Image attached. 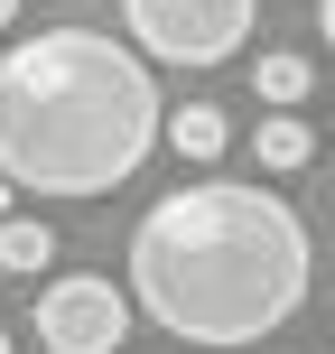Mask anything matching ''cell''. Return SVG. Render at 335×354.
<instances>
[{
  "label": "cell",
  "instance_id": "8",
  "mask_svg": "<svg viewBox=\"0 0 335 354\" xmlns=\"http://www.w3.org/2000/svg\"><path fill=\"white\" fill-rule=\"evenodd\" d=\"M251 149H261V168H270V177H298L307 159H317V131L289 122V112H270V122L251 131Z\"/></svg>",
  "mask_w": 335,
  "mask_h": 354
},
{
  "label": "cell",
  "instance_id": "4",
  "mask_svg": "<svg viewBox=\"0 0 335 354\" xmlns=\"http://www.w3.org/2000/svg\"><path fill=\"white\" fill-rule=\"evenodd\" d=\"M37 345L47 354H122L131 345V299L93 270H66V280L37 289Z\"/></svg>",
  "mask_w": 335,
  "mask_h": 354
},
{
  "label": "cell",
  "instance_id": "10",
  "mask_svg": "<svg viewBox=\"0 0 335 354\" xmlns=\"http://www.w3.org/2000/svg\"><path fill=\"white\" fill-rule=\"evenodd\" d=\"M10 19H19V0H0V28H10Z\"/></svg>",
  "mask_w": 335,
  "mask_h": 354
},
{
  "label": "cell",
  "instance_id": "9",
  "mask_svg": "<svg viewBox=\"0 0 335 354\" xmlns=\"http://www.w3.org/2000/svg\"><path fill=\"white\" fill-rule=\"evenodd\" d=\"M317 37H326V47H335V0H317Z\"/></svg>",
  "mask_w": 335,
  "mask_h": 354
},
{
  "label": "cell",
  "instance_id": "6",
  "mask_svg": "<svg viewBox=\"0 0 335 354\" xmlns=\"http://www.w3.org/2000/svg\"><path fill=\"white\" fill-rule=\"evenodd\" d=\"M307 84H317V66H307L298 47H261V66H251V93H261L270 112H298Z\"/></svg>",
  "mask_w": 335,
  "mask_h": 354
},
{
  "label": "cell",
  "instance_id": "11",
  "mask_svg": "<svg viewBox=\"0 0 335 354\" xmlns=\"http://www.w3.org/2000/svg\"><path fill=\"white\" fill-rule=\"evenodd\" d=\"M0 354H10V326H0Z\"/></svg>",
  "mask_w": 335,
  "mask_h": 354
},
{
  "label": "cell",
  "instance_id": "2",
  "mask_svg": "<svg viewBox=\"0 0 335 354\" xmlns=\"http://www.w3.org/2000/svg\"><path fill=\"white\" fill-rule=\"evenodd\" d=\"M159 84L103 28H37L0 56V187L112 196L159 149Z\"/></svg>",
  "mask_w": 335,
  "mask_h": 354
},
{
  "label": "cell",
  "instance_id": "5",
  "mask_svg": "<svg viewBox=\"0 0 335 354\" xmlns=\"http://www.w3.org/2000/svg\"><path fill=\"white\" fill-rule=\"evenodd\" d=\"M159 140L177 149V159L214 168V159H224V149H233V122H224V112H214V103H186V112H168V122H159Z\"/></svg>",
  "mask_w": 335,
  "mask_h": 354
},
{
  "label": "cell",
  "instance_id": "7",
  "mask_svg": "<svg viewBox=\"0 0 335 354\" xmlns=\"http://www.w3.org/2000/svg\"><path fill=\"white\" fill-rule=\"evenodd\" d=\"M47 261H56V233L37 224V214H0V270H10V280H37Z\"/></svg>",
  "mask_w": 335,
  "mask_h": 354
},
{
  "label": "cell",
  "instance_id": "3",
  "mask_svg": "<svg viewBox=\"0 0 335 354\" xmlns=\"http://www.w3.org/2000/svg\"><path fill=\"white\" fill-rule=\"evenodd\" d=\"M122 19H131V47L168 56V66H224L251 37L261 0H122Z\"/></svg>",
  "mask_w": 335,
  "mask_h": 354
},
{
  "label": "cell",
  "instance_id": "1",
  "mask_svg": "<svg viewBox=\"0 0 335 354\" xmlns=\"http://www.w3.org/2000/svg\"><path fill=\"white\" fill-rule=\"evenodd\" d=\"M307 224L289 196L251 187V177H195V187L159 196L131 233V299L149 326L177 345H261L307 308Z\"/></svg>",
  "mask_w": 335,
  "mask_h": 354
}]
</instances>
